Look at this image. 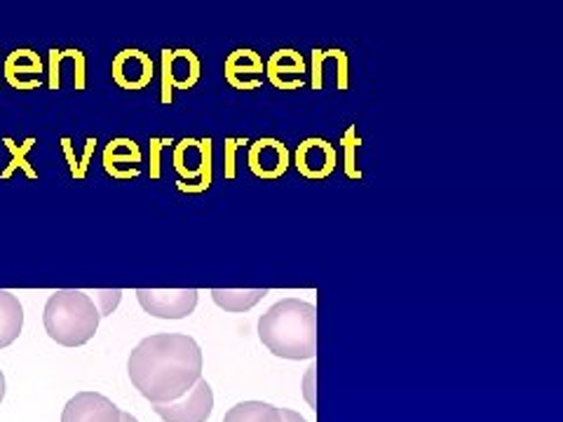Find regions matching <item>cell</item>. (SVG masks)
Returning a JSON list of instances; mask_svg holds the SVG:
<instances>
[{
  "label": "cell",
  "instance_id": "cell-1",
  "mask_svg": "<svg viewBox=\"0 0 563 422\" xmlns=\"http://www.w3.org/2000/svg\"><path fill=\"white\" fill-rule=\"evenodd\" d=\"M128 374L153 407L172 403L202 378V349L186 333H155L130 352Z\"/></svg>",
  "mask_w": 563,
  "mask_h": 422
},
{
  "label": "cell",
  "instance_id": "cell-2",
  "mask_svg": "<svg viewBox=\"0 0 563 422\" xmlns=\"http://www.w3.org/2000/svg\"><path fill=\"white\" fill-rule=\"evenodd\" d=\"M258 338L275 357L301 362L314 359L317 310L312 303L285 298L258 320Z\"/></svg>",
  "mask_w": 563,
  "mask_h": 422
},
{
  "label": "cell",
  "instance_id": "cell-3",
  "mask_svg": "<svg viewBox=\"0 0 563 422\" xmlns=\"http://www.w3.org/2000/svg\"><path fill=\"white\" fill-rule=\"evenodd\" d=\"M101 314L90 298L80 289L55 291L45 303L43 324L47 336L64 347H80L95 338Z\"/></svg>",
  "mask_w": 563,
  "mask_h": 422
},
{
  "label": "cell",
  "instance_id": "cell-4",
  "mask_svg": "<svg viewBox=\"0 0 563 422\" xmlns=\"http://www.w3.org/2000/svg\"><path fill=\"white\" fill-rule=\"evenodd\" d=\"M196 289H139L136 301L157 320H186L198 308Z\"/></svg>",
  "mask_w": 563,
  "mask_h": 422
},
{
  "label": "cell",
  "instance_id": "cell-5",
  "mask_svg": "<svg viewBox=\"0 0 563 422\" xmlns=\"http://www.w3.org/2000/svg\"><path fill=\"white\" fill-rule=\"evenodd\" d=\"M153 411L165 422H207L214 411V392H211V385L200 378L181 399L155 403Z\"/></svg>",
  "mask_w": 563,
  "mask_h": 422
},
{
  "label": "cell",
  "instance_id": "cell-6",
  "mask_svg": "<svg viewBox=\"0 0 563 422\" xmlns=\"http://www.w3.org/2000/svg\"><path fill=\"white\" fill-rule=\"evenodd\" d=\"M202 64L192 49H163V103H172L174 90H192L200 82Z\"/></svg>",
  "mask_w": 563,
  "mask_h": 422
},
{
  "label": "cell",
  "instance_id": "cell-7",
  "mask_svg": "<svg viewBox=\"0 0 563 422\" xmlns=\"http://www.w3.org/2000/svg\"><path fill=\"white\" fill-rule=\"evenodd\" d=\"M294 165L298 174L306 176L308 181H324L336 171L339 151L327 138L310 136L298 144L294 153Z\"/></svg>",
  "mask_w": 563,
  "mask_h": 422
},
{
  "label": "cell",
  "instance_id": "cell-8",
  "mask_svg": "<svg viewBox=\"0 0 563 422\" xmlns=\"http://www.w3.org/2000/svg\"><path fill=\"white\" fill-rule=\"evenodd\" d=\"M246 165L256 179L277 181L291 165V153L279 138H258L246 153Z\"/></svg>",
  "mask_w": 563,
  "mask_h": 422
},
{
  "label": "cell",
  "instance_id": "cell-9",
  "mask_svg": "<svg viewBox=\"0 0 563 422\" xmlns=\"http://www.w3.org/2000/svg\"><path fill=\"white\" fill-rule=\"evenodd\" d=\"M153 59L146 52H141L136 47H128L115 55L113 66H111V76L113 82L120 87V90H130L139 92L146 90V87L153 82Z\"/></svg>",
  "mask_w": 563,
  "mask_h": 422
},
{
  "label": "cell",
  "instance_id": "cell-10",
  "mask_svg": "<svg viewBox=\"0 0 563 422\" xmlns=\"http://www.w3.org/2000/svg\"><path fill=\"white\" fill-rule=\"evenodd\" d=\"M62 422H122V411L99 392H78L64 407Z\"/></svg>",
  "mask_w": 563,
  "mask_h": 422
},
{
  "label": "cell",
  "instance_id": "cell-11",
  "mask_svg": "<svg viewBox=\"0 0 563 422\" xmlns=\"http://www.w3.org/2000/svg\"><path fill=\"white\" fill-rule=\"evenodd\" d=\"M306 59L301 57V52L291 47L273 52L266 62V78L275 90H301L306 85Z\"/></svg>",
  "mask_w": 563,
  "mask_h": 422
},
{
  "label": "cell",
  "instance_id": "cell-12",
  "mask_svg": "<svg viewBox=\"0 0 563 422\" xmlns=\"http://www.w3.org/2000/svg\"><path fill=\"white\" fill-rule=\"evenodd\" d=\"M263 70H266V64H263V59L256 55V52L250 47H240L225 57L223 76L233 90L250 92L261 87L263 80L258 76Z\"/></svg>",
  "mask_w": 563,
  "mask_h": 422
},
{
  "label": "cell",
  "instance_id": "cell-13",
  "mask_svg": "<svg viewBox=\"0 0 563 422\" xmlns=\"http://www.w3.org/2000/svg\"><path fill=\"white\" fill-rule=\"evenodd\" d=\"M43 74V62L35 55L33 49H14L5 59V80L14 90H35V85L26 82L24 76H35L41 78Z\"/></svg>",
  "mask_w": 563,
  "mask_h": 422
},
{
  "label": "cell",
  "instance_id": "cell-14",
  "mask_svg": "<svg viewBox=\"0 0 563 422\" xmlns=\"http://www.w3.org/2000/svg\"><path fill=\"white\" fill-rule=\"evenodd\" d=\"M24 329V308L12 291L0 289V349L12 345Z\"/></svg>",
  "mask_w": 563,
  "mask_h": 422
},
{
  "label": "cell",
  "instance_id": "cell-15",
  "mask_svg": "<svg viewBox=\"0 0 563 422\" xmlns=\"http://www.w3.org/2000/svg\"><path fill=\"white\" fill-rule=\"evenodd\" d=\"M268 296V289H211V301L225 312H246Z\"/></svg>",
  "mask_w": 563,
  "mask_h": 422
},
{
  "label": "cell",
  "instance_id": "cell-16",
  "mask_svg": "<svg viewBox=\"0 0 563 422\" xmlns=\"http://www.w3.org/2000/svg\"><path fill=\"white\" fill-rule=\"evenodd\" d=\"M223 422H285L282 409L266 401H242L225 413Z\"/></svg>",
  "mask_w": 563,
  "mask_h": 422
},
{
  "label": "cell",
  "instance_id": "cell-17",
  "mask_svg": "<svg viewBox=\"0 0 563 422\" xmlns=\"http://www.w3.org/2000/svg\"><path fill=\"white\" fill-rule=\"evenodd\" d=\"M141 163V151L136 146V141L132 138H113L109 146L103 151V169L109 176L115 179L118 165H139Z\"/></svg>",
  "mask_w": 563,
  "mask_h": 422
},
{
  "label": "cell",
  "instance_id": "cell-18",
  "mask_svg": "<svg viewBox=\"0 0 563 422\" xmlns=\"http://www.w3.org/2000/svg\"><path fill=\"white\" fill-rule=\"evenodd\" d=\"M198 148V138H184L179 141V146L174 148V169L176 174L181 176V181L186 186H196L200 181V157H196V160H190V153Z\"/></svg>",
  "mask_w": 563,
  "mask_h": 422
},
{
  "label": "cell",
  "instance_id": "cell-19",
  "mask_svg": "<svg viewBox=\"0 0 563 422\" xmlns=\"http://www.w3.org/2000/svg\"><path fill=\"white\" fill-rule=\"evenodd\" d=\"M360 144H362V136L357 134V127L350 125L345 130L343 138H341V146H343V153H345V165H343L345 167V176H347V179H355V181L364 179L362 169L357 167V148H360Z\"/></svg>",
  "mask_w": 563,
  "mask_h": 422
},
{
  "label": "cell",
  "instance_id": "cell-20",
  "mask_svg": "<svg viewBox=\"0 0 563 422\" xmlns=\"http://www.w3.org/2000/svg\"><path fill=\"white\" fill-rule=\"evenodd\" d=\"M62 146H64V155H66V160H68V167H70V176L82 181L85 176H87V169H90L97 138H87L85 141V153H82L80 160L74 155V146H70V138H62Z\"/></svg>",
  "mask_w": 563,
  "mask_h": 422
},
{
  "label": "cell",
  "instance_id": "cell-21",
  "mask_svg": "<svg viewBox=\"0 0 563 422\" xmlns=\"http://www.w3.org/2000/svg\"><path fill=\"white\" fill-rule=\"evenodd\" d=\"M33 144H35V138H26L22 146H16L10 136L5 138V146H8L10 153H12V163H10L8 169H3V179H10V176L14 174V169H22V171L29 176V179H38V171H35V169L31 167V163L26 160V153L31 151Z\"/></svg>",
  "mask_w": 563,
  "mask_h": 422
},
{
  "label": "cell",
  "instance_id": "cell-22",
  "mask_svg": "<svg viewBox=\"0 0 563 422\" xmlns=\"http://www.w3.org/2000/svg\"><path fill=\"white\" fill-rule=\"evenodd\" d=\"M211 138H200V181L196 186H186L184 181L176 184L181 192H205L214 179V171H211Z\"/></svg>",
  "mask_w": 563,
  "mask_h": 422
},
{
  "label": "cell",
  "instance_id": "cell-23",
  "mask_svg": "<svg viewBox=\"0 0 563 422\" xmlns=\"http://www.w3.org/2000/svg\"><path fill=\"white\" fill-rule=\"evenodd\" d=\"M240 146H246V138H225V146H223V174L225 179H235L238 176V151Z\"/></svg>",
  "mask_w": 563,
  "mask_h": 422
},
{
  "label": "cell",
  "instance_id": "cell-24",
  "mask_svg": "<svg viewBox=\"0 0 563 422\" xmlns=\"http://www.w3.org/2000/svg\"><path fill=\"white\" fill-rule=\"evenodd\" d=\"M90 298L95 301L99 314H101V316H109V314H113V310L120 306L122 291H120V289H101V291H95Z\"/></svg>",
  "mask_w": 563,
  "mask_h": 422
},
{
  "label": "cell",
  "instance_id": "cell-25",
  "mask_svg": "<svg viewBox=\"0 0 563 422\" xmlns=\"http://www.w3.org/2000/svg\"><path fill=\"white\" fill-rule=\"evenodd\" d=\"M172 141L169 138H151V179H161L163 176V148L169 146Z\"/></svg>",
  "mask_w": 563,
  "mask_h": 422
},
{
  "label": "cell",
  "instance_id": "cell-26",
  "mask_svg": "<svg viewBox=\"0 0 563 422\" xmlns=\"http://www.w3.org/2000/svg\"><path fill=\"white\" fill-rule=\"evenodd\" d=\"M314 371H317V368H314V366H310V368H308V376H306V397H308V401L312 403V407H314V390H312Z\"/></svg>",
  "mask_w": 563,
  "mask_h": 422
},
{
  "label": "cell",
  "instance_id": "cell-27",
  "mask_svg": "<svg viewBox=\"0 0 563 422\" xmlns=\"http://www.w3.org/2000/svg\"><path fill=\"white\" fill-rule=\"evenodd\" d=\"M282 418H285V422H308L301 413L289 411V409H282Z\"/></svg>",
  "mask_w": 563,
  "mask_h": 422
},
{
  "label": "cell",
  "instance_id": "cell-28",
  "mask_svg": "<svg viewBox=\"0 0 563 422\" xmlns=\"http://www.w3.org/2000/svg\"><path fill=\"white\" fill-rule=\"evenodd\" d=\"M3 399H5V376L0 371V403H3Z\"/></svg>",
  "mask_w": 563,
  "mask_h": 422
},
{
  "label": "cell",
  "instance_id": "cell-29",
  "mask_svg": "<svg viewBox=\"0 0 563 422\" xmlns=\"http://www.w3.org/2000/svg\"><path fill=\"white\" fill-rule=\"evenodd\" d=\"M122 422H139L132 413H122Z\"/></svg>",
  "mask_w": 563,
  "mask_h": 422
}]
</instances>
